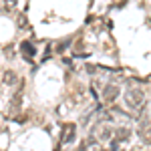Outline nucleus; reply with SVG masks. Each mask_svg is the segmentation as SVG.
<instances>
[{"mask_svg":"<svg viewBox=\"0 0 151 151\" xmlns=\"http://www.w3.org/2000/svg\"><path fill=\"white\" fill-rule=\"evenodd\" d=\"M2 81H4V85H14L16 83V73L14 70H6L2 75Z\"/></svg>","mask_w":151,"mask_h":151,"instance_id":"nucleus-5","label":"nucleus"},{"mask_svg":"<svg viewBox=\"0 0 151 151\" xmlns=\"http://www.w3.org/2000/svg\"><path fill=\"white\" fill-rule=\"evenodd\" d=\"M22 50L26 52V55H32V52H35V50H32V47H30L28 42H22Z\"/></svg>","mask_w":151,"mask_h":151,"instance_id":"nucleus-8","label":"nucleus"},{"mask_svg":"<svg viewBox=\"0 0 151 151\" xmlns=\"http://www.w3.org/2000/svg\"><path fill=\"white\" fill-rule=\"evenodd\" d=\"M77 135V127L75 125H65V133H63V143H70Z\"/></svg>","mask_w":151,"mask_h":151,"instance_id":"nucleus-3","label":"nucleus"},{"mask_svg":"<svg viewBox=\"0 0 151 151\" xmlns=\"http://www.w3.org/2000/svg\"><path fill=\"white\" fill-rule=\"evenodd\" d=\"M125 103L131 107V109H141L143 103H145V97H143V91L141 89H129L125 93Z\"/></svg>","mask_w":151,"mask_h":151,"instance_id":"nucleus-1","label":"nucleus"},{"mask_svg":"<svg viewBox=\"0 0 151 151\" xmlns=\"http://www.w3.org/2000/svg\"><path fill=\"white\" fill-rule=\"evenodd\" d=\"M117 97H119V87H115V85H107V87L103 89V101L113 103Z\"/></svg>","mask_w":151,"mask_h":151,"instance_id":"nucleus-2","label":"nucleus"},{"mask_svg":"<svg viewBox=\"0 0 151 151\" xmlns=\"http://www.w3.org/2000/svg\"><path fill=\"white\" fill-rule=\"evenodd\" d=\"M115 135L119 137V139H127V137H129V129H127V127H121V129L115 133Z\"/></svg>","mask_w":151,"mask_h":151,"instance_id":"nucleus-6","label":"nucleus"},{"mask_svg":"<svg viewBox=\"0 0 151 151\" xmlns=\"http://www.w3.org/2000/svg\"><path fill=\"white\" fill-rule=\"evenodd\" d=\"M18 105H20V93H16L14 95V99H12V109H18Z\"/></svg>","mask_w":151,"mask_h":151,"instance_id":"nucleus-7","label":"nucleus"},{"mask_svg":"<svg viewBox=\"0 0 151 151\" xmlns=\"http://www.w3.org/2000/svg\"><path fill=\"white\" fill-rule=\"evenodd\" d=\"M141 137H143V141L147 143V145H151V123H147L143 129H139Z\"/></svg>","mask_w":151,"mask_h":151,"instance_id":"nucleus-4","label":"nucleus"}]
</instances>
